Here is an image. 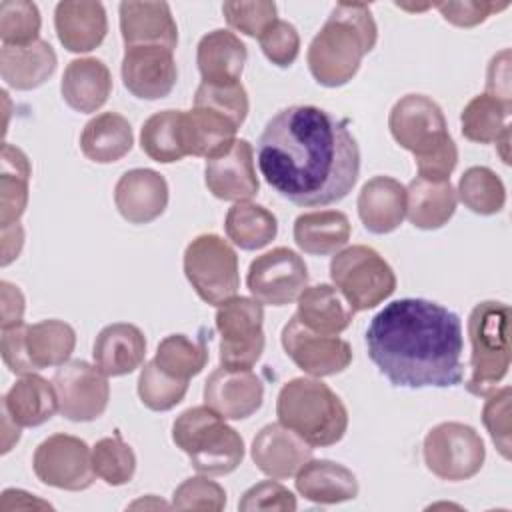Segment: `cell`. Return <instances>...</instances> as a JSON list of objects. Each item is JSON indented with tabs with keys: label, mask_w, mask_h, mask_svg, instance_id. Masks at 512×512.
<instances>
[{
	"label": "cell",
	"mask_w": 512,
	"mask_h": 512,
	"mask_svg": "<svg viewBox=\"0 0 512 512\" xmlns=\"http://www.w3.org/2000/svg\"><path fill=\"white\" fill-rule=\"evenodd\" d=\"M114 204L130 224H150L168 206V182L152 168H132L114 186Z\"/></svg>",
	"instance_id": "obj_19"
},
{
	"label": "cell",
	"mask_w": 512,
	"mask_h": 512,
	"mask_svg": "<svg viewBox=\"0 0 512 512\" xmlns=\"http://www.w3.org/2000/svg\"><path fill=\"white\" fill-rule=\"evenodd\" d=\"M470 378L466 390L472 396H488L506 378L510 368V308L498 300L476 304L468 316Z\"/></svg>",
	"instance_id": "obj_6"
},
{
	"label": "cell",
	"mask_w": 512,
	"mask_h": 512,
	"mask_svg": "<svg viewBox=\"0 0 512 512\" xmlns=\"http://www.w3.org/2000/svg\"><path fill=\"white\" fill-rule=\"evenodd\" d=\"M172 442L206 476L230 474L244 460L242 436L206 404L192 406L174 420Z\"/></svg>",
	"instance_id": "obj_5"
},
{
	"label": "cell",
	"mask_w": 512,
	"mask_h": 512,
	"mask_svg": "<svg viewBox=\"0 0 512 512\" xmlns=\"http://www.w3.org/2000/svg\"><path fill=\"white\" fill-rule=\"evenodd\" d=\"M94 364L106 376H126L134 372L146 356L144 332L130 322H114L104 326L92 348Z\"/></svg>",
	"instance_id": "obj_23"
},
{
	"label": "cell",
	"mask_w": 512,
	"mask_h": 512,
	"mask_svg": "<svg viewBox=\"0 0 512 512\" xmlns=\"http://www.w3.org/2000/svg\"><path fill=\"white\" fill-rule=\"evenodd\" d=\"M368 358L398 388H450L464 378L460 316L424 298L386 304L366 328Z\"/></svg>",
	"instance_id": "obj_2"
},
{
	"label": "cell",
	"mask_w": 512,
	"mask_h": 512,
	"mask_svg": "<svg viewBox=\"0 0 512 512\" xmlns=\"http://www.w3.org/2000/svg\"><path fill=\"white\" fill-rule=\"evenodd\" d=\"M92 466L108 486H122L134 478L136 456L120 434L100 438L92 448Z\"/></svg>",
	"instance_id": "obj_42"
},
{
	"label": "cell",
	"mask_w": 512,
	"mask_h": 512,
	"mask_svg": "<svg viewBox=\"0 0 512 512\" xmlns=\"http://www.w3.org/2000/svg\"><path fill=\"white\" fill-rule=\"evenodd\" d=\"M376 40L378 26L368 4H336L306 52L312 78L326 88L348 84Z\"/></svg>",
	"instance_id": "obj_3"
},
{
	"label": "cell",
	"mask_w": 512,
	"mask_h": 512,
	"mask_svg": "<svg viewBox=\"0 0 512 512\" xmlns=\"http://www.w3.org/2000/svg\"><path fill=\"white\" fill-rule=\"evenodd\" d=\"M306 284L308 268L302 256L286 246L256 256L246 274L250 294L266 306H286L298 300Z\"/></svg>",
	"instance_id": "obj_13"
},
{
	"label": "cell",
	"mask_w": 512,
	"mask_h": 512,
	"mask_svg": "<svg viewBox=\"0 0 512 512\" xmlns=\"http://www.w3.org/2000/svg\"><path fill=\"white\" fill-rule=\"evenodd\" d=\"M140 506H144V508H148V506H154V508H170L172 504H164L162 500H156L154 496H148V500H136L134 504H130V508H140Z\"/></svg>",
	"instance_id": "obj_59"
},
{
	"label": "cell",
	"mask_w": 512,
	"mask_h": 512,
	"mask_svg": "<svg viewBox=\"0 0 512 512\" xmlns=\"http://www.w3.org/2000/svg\"><path fill=\"white\" fill-rule=\"evenodd\" d=\"M356 206L368 232L390 234L406 216V188L396 178L374 176L362 186Z\"/></svg>",
	"instance_id": "obj_24"
},
{
	"label": "cell",
	"mask_w": 512,
	"mask_h": 512,
	"mask_svg": "<svg viewBox=\"0 0 512 512\" xmlns=\"http://www.w3.org/2000/svg\"><path fill=\"white\" fill-rule=\"evenodd\" d=\"M2 408L20 428H34L48 422L58 410L54 384L36 372L20 376L2 396Z\"/></svg>",
	"instance_id": "obj_30"
},
{
	"label": "cell",
	"mask_w": 512,
	"mask_h": 512,
	"mask_svg": "<svg viewBox=\"0 0 512 512\" xmlns=\"http://www.w3.org/2000/svg\"><path fill=\"white\" fill-rule=\"evenodd\" d=\"M238 126L224 114L194 106L182 110V140L186 154L202 156L206 160L216 158L232 148L236 142Z\"/></svg>",
	"instance_id": "obj_29"
},
{
	"label": "cell",
	"mask_w": 512,
	"mask_h": 512,
	"mask_svg": "<svg viewBox=\"0 0 512 512\" xmlns=\"http://www.w3.org/2000/svg\"><path fill=\"white\" fill-rule=\"evenodd\" d=\"M182 266L198 298L210 306H220L240 288L238 256L218 234L196 236L184 250Z\"/></svg>",
	"instance_id": "obj_8"
},
{
	"label": "cell",
	"mask_w": 512,
	"mask_h": 512,
	"mask_svg": "<svg viewBox=\"0 0 512 512\" xmlns=\"http://www.w3.org/2000/svg\"><path fill=\"white\" fill-rule=\"evenodd\" d=\"M226 506V490L204 476L186 478L172 494V508L176 510H214L220 512Z\"/></svg>",
	"instance_id": "obj_46"
},
{
	"label": "cell",
	"mask_w": 512,
	"mask_h": 512,
	"mask_svg": "<svg viewBox=\"0 0 512 512\" xmlns=\"http://www.w3.org/2000/svg\"><path fill=\"white\" fill-rule=\"evenodd\" d=\"M296 490L314 504H340L358 496V480L350 468L332 460H306L296 472Z\"/></svg>",
	"instance_id": "obj_28"
},
{
	"label": "cell",
	"mask_w": 512,
	"mask_h": 512,
	"mask_svg": "<svg viewBox=\"0 0 512 512\" xmlns=\"http://www.w3.org/2000/svg\"><path fill=\"white\" fill-rule=\"evenodd\" d=\"M24 246V230L20 224H12L2 228V266H8L14 262Z\"/></svg>",
	"instance_id": "obj_57"
},
{
	"label": "cell",
	"mask_w": 512,
	"mask_h": 512,
	"mask_svg": "<svg viewBox=\"0 0 512 512\" xmlns=\"http://www.w3.org/2000/svg\"><path fill=\"white\" fill-rule=\"evenodd\" d=\"M256 468L276 480L296 476L300 466L312 458V446L292 430L276 424H266L252 440L250 448Z\"/></svg>",
	"instance_id": "obj_20"
},
{
	"label": "cell",
	"mask_w": 512,
	"mask_h": 512,
	"mask_svg": "<svg viewBox=\"0 0 512 512\" xmlns=\"http://www.w3.org/2000/svg\"><path fill=\"white\" fill-rule=\"evenodd\" d=\"M204 182L208 192L226 202H248L260 190L254 150L248 140H236L224 154L206 160Z\"/></svg>",
	"instance_id": "obj_17"
},
{
	"label": "cell",
	"mask_w": 512,
	"mask_h": 512,
	"mask_svg": "<svg viewBox=\"0 0 512 512\" xmlns=\"http://www.w3.org/2000/svg\"><path fill=\"white\" fill-rule=\"evenodd\" d=\"M42 26L40 10L34 2L2 0L0 2V40L8 46H22L38 40Z\"/></svg>",
	"instance_id": "obj_44"
},
{
	"label": "cell",
	"mask_w": 512,
	"mask_h": 512,
	"mask_svg": "<svg viewBox=\"0 0 512 512\" xmlns=\"http://www.w3.org/2000/svg\"><path fill=\"white\" fill-rule=\"evenodd\" d=\"M414 162H416V170H418L420 178L432 180V182L450 180V174L454 172V168L458 164L456 142L450 140L446 146H442L434 154L424 156V158H416Z\"/></svg>",
	"instance_id": "obj_53"
},
{
	"label": "cell",
	"mask_w": 512,
	"mask_h": 512,
	"mask_svg": "<svg viewBox=\"0 0 512 512\" xmlns=\"http://www.w3.org/2000/svg\"><path fill=\"white\" fill-rule=\"evenodd\" d=\"M32 166L28 156L14 144H2L0 156V228L18 224L28 206Z\"/></svg>",
	"instance_id": "obj_35"
},
{
	"label": "cell",
	"mask_w": 512,
	"mask_h": 512,
	"mask_svg": "<svg viewBox=\"0 0 512 512\" xmlns=\"http://www.w3.org/2000/svg\"><path fill=\"white\" fill-rule=\"evenodd\" d=\"M456 202L450 180L432 182L416 176L406 188V218L414 228L438 230L454 216Z\"/></svg>",
	"instance_id": "obj_31"
},
{
	"label": "cell",
	"mask_w": 512,
	"mask_h": 512,
	"mask_svg": "<svg viewBox=\"0 0 512 512\" xmlns=\"http://www.w3.org/2000/svg\"><path fill=\"white\" fill-rule=\"evenodd\" d=\"M26 326L28 324L20 322V324L2 328V360L6 368L16 376L36 372L26 352Z\"/></svg>",
	"instance_id": "obj_52"
},
{
	"label": "cell",
	"mask_w": 512,
	"mask_h": 512,
	"mask_svg": "<svg viewBox=\"0 0 512 512\" xmlns=\"http://www.w3.org/2000/svg\"><path fill=\"white\" fill-rule=\"evenodd\" d=\"M20 440V426L2 408V454H6Z\"/></svg>",
	"instance_id": "obj_58"
},
{
	"label": "cell",
	"mask_w": 512,
	"mask_h": 512,
	"mask_svg": "<svg viewBox=\"0 0 512 512\" xmlns=\"http://www.w3.org/2000/svg\"><path fill=\"white\" fill-rule=\"evenodd\" d=\"M194 106L216 110L224 116H228L238 128L244 124L248 116V94L246 88L236 84H206L200 82V86L194 92Z\"/></svg>",
	"instance_id": "obj_45"
},
{
	"label": "cell",
	"mask_w": 512,
	"mask_h": 512,
	"mask_svg": "<svg viewBox=\"0 0 512 512\" xmlns=\"http://www.w3.org/2000/svg\"><path fill=\"white\" fill-rule=\"evenodd\" d=\"M154 362L166 374L180 380H190L204 370L208 362V348L204 340L194 342L186 334H170L160 340Z\"/></svg>",
	"instance_id": "obj_41"
},
{
	"label": "cell",
	"mask_w": 512,
	"mask_h": 512,
	"mask_svg": "<svg viewBox=\"0 0 512 512\" xmlns=\"http://www.w3.org/2000/svg\"><path fill=\"white\" fill-rule=\"evenodd\" d=\"M58 410L72 422H92L104 414L110 400L108 376L86 360H68L52 376Z\"/></svg>",
	"instance_id": "obj_14"
},
{
	"label": "cell",
	"mask_w": 512,
	"mask_h": 512,
	"mask_svg": "<svg viewBox=\"0 0 512 512\" xmlns=\"http://www.w3.org/2000/svg\"><path fill=\"white\" fill-rule=\"evenodd\" d=\"M508 6L510 2H474V0L434 4V8L442 14V18L458 28L478 26L484 20H488L492 14H498Z\"/></svg>",
	"instance_id": "obj_51"
},
{
	"label": "cell",
	"mask_w": 512,
	"mask_h": 512,
	"mask_svg": "<svg viewBox=\"0 0 512 512\" xmlns=\"http://www.w3.org/2000/svg\"><path fill=\"white\" fill-rule=\"evenodd\" d=\"M456 198H460L470 212L492 216L504 208L506 188L500 176L488 166H472L460 176Z\"/></svg>",
	"instance_id": "obj_40"
},
{
	"label": "cell",
	"mask_w": 512,
	"mask_h": 512,
	"mask_svg": "<svg viewBox=\"0 0 512 512\" xmlns=\"http://www.w3.org/2000/svg\"><path fill=\"white\" fill-rule=\"evenodd\" d=\"M286 356L306 374L314 378L344 372L352 362V348L334 334H318L308 330L296 314L284 324L280 334Z\"/></svg>",
	"instance_id": "obj_15"
},
{
	"label": "cell",
	"mask_w": 512,
	"mask_h": 512,
	"mask_svg": "<svg viewBox=\"0 0 512 512\" xmlns=\"http://www.w3.org/2000/svg\"><path fill=\"white\" fill-rule=\"evenodd\" d=\"M56 52L46 40H36L22 46L2 44L0 74L6 86L14 90H34L56 72Z\"/></svg>",
	"instance_id": "obj_27"
},
{
	"label": "cell",
	"mask_w": 512,
	"mask_h": 512,
	"mask_svg": "<svg viewBox=\"0 0 512 512\" xmlns=\"http://www.w3.org/2000/svg\"><path fill=\"white\" fill-rule=\"evenodd\" d=\"M388 128L396 144L424 158L446 146L452 136L442 108L424 94H406L390 110Z\"/></svg>",
	"instance_id": "obj_11"
},
{
	"label": "cell",
	"mask_w": 512,
	"mask_h": 512,
	"mask_svg": "<svg viewBox=\"0 0 512 512\" xmlns=\"http://www.w3.org/2000/svg\"><path fill=\"white\" fill-rule=\"evenodd\" d=\"M248 60L246 44L230 30L216 28L204 34L196 48V64L206 84H236Z\"/></svg>",
	"instance_id": "obj_25"
},
{
	"label": "cell",
	"mask_w": 512,
	"mask_h": 512,
	"mask_svg": "<svg viewBox=\"0 0 512 512\" xmlns=\"http://www.w3.org/2000/svg\"><path fill=\"white\" fill-rule=\"evenodd\" d=\"M142 152L160 164H172L186 154L182 140V110H162L152 114L140 130Z\"/></svg>",
	"instance_id": "obj_39"
},
{
	"label": "cell",
	"mask_w": 512,
	"mask_h": 512,
	"mask_svg": "<svg viewBox=\"0 0 512 512\" xmlns=\"http://www.w3.org/2000/svg\"><path fill=\"white\" fill-rule=\"evenodd\" d=\"M352 316L350 304L330 284L306 286L298 296L296 318L312 332L338 336L350 326Z\"/></svg>",
	"instance_id": "obj_32"
},
{
	"label": "cell",
	"mask_w": 512,
	"mask_h": 512,
	"mask_svg": "<svg viewBox=\"0 0 512 512\" xmlns=\"http://www.w3.org/2000/svg\"><path fill=\"white\" fill-rule=\"evenodd\" d=\"M60 92L72 110L92 114L106 104L112 92V74L98 58H76L62 74Z\"/></svg>",
	"instance_id": "obj_26"
},
{
	"label": "cell",
	"mask_w": 512,
	"mask_h": 512,
	"mask_svg": "<svg viewBox=\"0 0 512 512\" xmlns=\"http://www.w3.org/2000/svg\"><path fill=\"white\" fill-rule=\"evenodd\" d=\"M296 496L282 484L274 480H262L254 486H250L240 502L238 508L242 512H254V510H282L292 512L296 510Z\"/></svg>",
	"instance_id": "obj_50"
},
{
	"label": "cell",
	"mask_w": 512,
	"mask_h": 512,
	"mask_svg": "<svg viewBox=\"0 0 512 512\" xmlns=\"http://www.w3.org/2000/svg\"><path fill=\"white\" fill-rule=\"evenodd\" d=\"M256 158L266 184L296 206L340 202L360 174V148L348 122L308 104L282 108L266 122Z\"/></svg>",
	"instance_id": "obj_1"
},
{
	"label": "cell",
	"mask_w": 512,
	"mask_h": 512,
	"mask_svg": "<svg viewBox=\"0 0 512 512\" xmlns=\"http://www.w3.org/2000/svg\"><path fill=\"white\" fill-rule=\"evenodd\" d=\"M36 478L52 488L80 492L94 484L92 450L72 434H52L38 444L32 456Z\"/></svg>",
	"instance_id": "obj_12"
},
{
	"label": "cell",
	"mask_w": 512,
	"mask_h": 512,
	"mask_svg": "<svg viewBox=\"0 0 512 512\" xmlns=\"http://www.w3.org/2000/svg\"><path fill=\"white\" fill-rule=\"evenodd\" d=\"M486 94L512 104L510 96V50L504 48L492 56L486 70Z\"/></svg>",
	"instance_id": "obj_54"
},
{
	"label": "cell",
	"mask_w": 512,
	"mask_h": 512,
	"mask_svg": "<svg viewBox=\"0 0 512 512\" xmlns=\"http://www.w3.org/2000/svg\"><path fill=\"white\" fill-rule=\"evenodd\" d=\"M224 230L228 240H232L242 250H260L268 246L278 234L276 216L254 202H236L228 208Z\"/></svg>",
	"instance_id": "obj_37"
},
{
	"label": "cell",
	"mask_w": 512,
	"mask_h": 512,
	"mask_svg": "<svg viewBox=\"0 0 512 512\" xmlns=\"http://www.w3.org/2000/svg\"><path fill=\"white\" fill-rule=\"evenodd\" d=\"M330 278L354 312L372 310L396 290L392 266L370 246L354 244L330 260Z\"/></svg>",
	"instance_id": "obj_7"
},
{
	"label": "cell",
	"mask_w": 512,
	"mask_h": 512,
	"mask_svg": "<svg viewBox=\"0 0 512 512\" xmlns=\"http://www.w3.org/2000/svg\"><path fill=\"white\" fill-rule=\"evenodd\" d=\"M76 346V332L64 320L48 318L26 326V352L34 370L62 366Z\"/></svg>",
	"instance_id": "obj_36"
},
{
	"label": "cell",
	"mask_w": 512,
	"mask_h": 512,
	"mask_svg": "<svg viewBox=\"0 0 512 512\" xmlns=\"http://www.w3.org/2000/svg\"><path fill=\"white\" fill-rule=\"evenodd\" d=\"M510 386L496 388L492 394H488L484 408H482V422L488 430L494 446L502 454V458L510 460Z\"/></svg>",
	"instance_id": "obj_48"
},
{
	"label": "cell",
	"mask_w": 512,
	"mask_h": 512,
	"mask_svg": "<svg viewBox=\"0 0 512 512\" xmlns=\"http://www.w3.org/2000/svg\"><path fill=\"white\" fill-rule=\"evenodd\" d=\"M276 4L270 0H256V2H224L222 14L230 28L258 38L272 22H276Z\"/></svg>",
	"instance_id": "obj_47"
},
{
	"label": "cell",
	"mask_w": 512,
	"mask_h": 512,
	"mask_svg": "<svg viewBox=\"0 0 512 512\" xmlns=\"http://www.w3.org/2000/svg\"><path fill=\"white\" fill-rule=\"evenodd\" d=\"M350 220L340 210L304 212L294 220L292 236L296 246L312 256L334 254L350 240Z\"/></svg>",
	"instance_id": "obj_33"
},
{
	"label": "cell",
	"mask_w": 512,
	"mask_h": 512,
	"mask_svg": "<svg viewBox=\"0 0 512 512\" xmlns=\"http://www.w3.org/2000/svg\"><path fill=\"white\" fill-rule=\"evenodd\" d=\"M134 144L130 122L118 112H102L86 122L80 134L82 154L96 164H110L124 158Z\"/></svg>",
	"instance_id": "obj_34"
},
{
	"label": "cell",
	"mask_w": 512,
	"mask_h": 512,
	"mask_svg": "<svg viewBox=\"0 0 512 512\" xmlns=\"http://www.w3.org/2000/svg\"><path fill=\"white\" fill-rule=\"evenodd\" d=\"M276 416L312 448L340 442L348 430V410L340 396L318 378H292L276 398Z\"/></svg>",
	"instance_id": "obj_4"
},
{
	"label": "cell",
	"mask_w": 512,
	"mask_h": 512,
	"mask_svg": "<svg viewBox=\"0 0 512 512\" xmlns=\"http://www.w3.org/2000/svg\"><path fill=\"white\" fill-rule=\"evenodd\" d=\"M34 510V508H52V504L36 498L34 494H28L24 490L18 488H8L2 492V500H0V510L2 512H10V510Z\"/></svg>",
	"instance_id": "obj_56"
},
{
	"label": "cell",
	"mask_w": 512,
	"mask_h": 512,
	"mask_svg": "<svg viewBox=\"0 0 512 512\" xmlns=\"http://www.w3.org/2000/svg\"><path fill=\"white\" fill-rule=\"evenodd\" d=\"M260 48L264 56L278 68H288L294 64L300 52V34L298 30L286 22L276 20L272 22L260 36H258Z\"/></svg>",
	"instance_id": "obj_49"
},
{
	"label": "cell",
	"mask_w": 512,
	"mask_h": 512,
	"mask_svg": "<svg viewBox=\"0 0 512 512\" xmlns=\"http://www.w3.org/2000/svg\"><path fill=\"white\" fill-rule=\"evenodd\" d=\"M54 28L68 52L84 54L96 50L108 32L106 10L100 2L64 0L56 4Z\"/></svg>",
	"instance_id": "obj_22"
},
{
	"label": "cell",
	"mask_w": 512,
	"mask_h": 512,
	"mask_svg": "<svg viewBox=\"0 0 512 512\" xmlns=\"http://www.w3.org/2000/svg\"><path fill=\"white\" fill-rule=\"evenodd\" d=\"M188 392V380L174 378L160 370L154 360L146 362L138 376V396L140 402L154 410V412H166L178 406Z\"/></svg>",
	"instance_id": "obj_43"
},
{
	"label": "cell",
	"mask_w": 512,
	"mask_h": 512,
	"mask_svg": "<svg viewBox=\"0 0 512 512\" xmlns=\"http://www.w3.org/2000/svg\"><path fill=\"white\" fill-rule=\"evenodd\" d=\"M0 294H2V328L20 324L24 316V304H26L20 288L2 280Z\"/></svg>",
	"instance_id": "obj_55"
},
{
	"label": "cell",
	"mask_w": 512,
	"mask_h": 512,
	"mask_svg": "<svg viewBox=\"0 0 512 512\" xmlns=\"http://www.w3.org/2000/svg\"><path fill=\"white\" fill-rule=\"evenodd\" d=\"M426 468L440 480L460 482L476 476L486 458L482 436L462 422H440L422 442Z\"/></svg>",
	"instance_id": "obj_10"
},
{
	"label": "cell",
	"mask_w": 512,
	"mask_h": 512,
	"mask_svg": "<svg viewBox=\"0 0 512 512\" xmlns=\"http://www.w3.org/2000/svg\"><path fill=\"white\" fill-rule=\"evenodd\" d=\"M264 400V384L252 370L216 368L204 382V404L224 420L250 418Z\"/></svg>",
	"instance_id": "obj_18"
},
{
	"label": "cell",
	"mask_w": 512,
	"mask_h": 512,
	"mask_svg": "<svg viewBox=\"0 0 512 512\" xmlns=\"http://www.w3.org/2000/svg\"><path fill=\"white\" fill-rule=\"evenodd\" d=\"M124 88L140 100L166 98L178 80L174 52L164 46H126L120 66Z\"/></svg>",
	"instance_id": "obj_16"
},
{
	"label": "cell",
	"mask_w": 512,
	"mask_h": 512,
	"mask_svg": "<svg viewBox=\"0 0 512 512\" xmlns=\"http://www.w3.org/2000/svg\"><path fill=\"white\" fill-rule=\"evenodd\" d=\"M512 104H506L490 94L474 96L460 114L462 136L476 144L496 142L506 130H510L508 118Z\"/></svg>",
	"instance_id": "obj_38"
},
{
	"label": "cell",
	"mask_w": 512,
	"mask_h": 512,
	"mask_svg": "<svg viewBox=\"0 0 512 512\" xmlns=\"http://www.w3.org/2000/svg\"><path fill=\"white\" fill-rule=\"evenodd\" d=\"M118 14L126 46H164L174 52L178 26L168 2H120Z\"/></svg>",
	"instance_id": "obj_21"
},
{
	"label": "cell",
	"mask_w": 512,
	"mask_h": 512,
	"mask_svg": "<svg viewBox=\"0 0 512 512\" xmlns=\"http://www.w3.org/2000/svg\"><path fill=\"white\" fill-rule=\"evenodd\" d=\"M220 332V366L228 370H252L264 352V308L258 300L232 296L216 310Z\"/></svg>",
	"instance_id": "obj_9"
}]
</instances>
